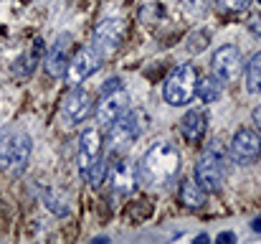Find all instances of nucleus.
Here are the masks:
<instances>
[{"label": "nucleus", "mask_w": 261, "mask_h": 244, "mask_svg": "<svg viewBox=\"0 0 261 244\" xmlns=\"http://www.w3.org/2000/svg\"><path fill=\"white\" fill-rule=\"evenodd\" d=\"M180 173V150L173 143H155L137 163V178L147 186H168Z\"/></svg>", "instance_id": "nucleus-1"}, {"label": "nucleus", "mask_w": 261, "mask_h": 244, "mask_svg": "<svg viewBox=\"0 0 261 244\" xmlns=\"http://www.w3.org/2000/svg\"><path fill=\"white\" fill-rule=\"evenodd\" d=\"M195 181L211 193L218 191L226 181V150L221 143H211L195 163Z\"/></svg>", "instance_id": "nucleus-2"}, {"label": "nucleus", "mask_w": 261, "mask_h": 244, "mask_svg": "<svg viewBox=\"0 0 261 244\" xmlns=\"http://www.w3.org/2000/svg\"><path fill=\"white\" fill-rule=\"evenodd\" d=\"M31 161V138L23 130L8 127L0 135V168L10 173H23Z\"/></svg>", "instance_id": "nucleus-3"}, {"label": "nucleus", "mask_w": 261, "mask_h": 244, "mask_svg": "<svg viewBox=\"0 0 261 244\" xmlns=\"http://www.w3.org/2000/svg\"><path fill=\"white\" fill-rule=\"evenodd\" d=\"M195 84H198V69L193 64H182L168 77L163 86V97L170 107H185L195 97Z\"/></svg>", "instance_id": "nucleus-4"}, {"label": "nucleus", "mask_w": 261, "mask_h": 244, "mask_svg": "<svg viewBox=\"0 0 261 244\" xmlns=\"http://www.w3.org/2000/svg\"><path fill=\"white\" fill-rule=\"evenodd\" d=\"M140 132H142V112L127 109L112 125H107V143H109L112 153H122L140 138Z\"/></svg>", "instance_id": "nucleus-5"}, {"label": "nucleus", "mask_w": 261, "mask_h": 244, "mask_svg": "<svg viewBox=\"0 0 261 244\" xmlns=\"http://www.w3.org/2000/svg\"><path fill=\"white\" fill-rule=\"evenodd\" d=\"M101 61H104V56L89 43V46L79 49V51L69 59V66H66V74H64V77H66V81H69L71 86H79L87 77H91V74L101 66Z\"/></svg>", "instance_id": "nucleus-6"}, {"label": "nucleus", "mask_w": 261, "mask_h": 244, "mask_svg": "<svg viewBox=\"0 0 261 244\" xmlns=\"http://www.w3.org/2000/svg\"><path fill=\"white\" fill-rule=\"evenodd\" d=\"M211 69H213V74L223 81V84H226V81H236L241 77V72H244L241 49H239V46H231V43L216 49V54H213V59H211Z\"/></svg>", "instance_id": "nucleus-7"}, {"label": "nucleus", "mask_w": 261, "mask_h": 244, "mask_svg": "<svg viewBox=\"0 0 261 244\" xmlns=\"http://www.w3.org/2000/svg\"><path fill=\"white\" fill-rule=\"evenodd\" d=\"M122 38H124V23H122L119 18H104V20L94 28L91 46L107 59V56H112V54L119 49Z\"/></svg>", "instance_id": "nucleus-8"}, {"label": "nucleus", "mask_w": 261, "mask_h": 244, "mask_svg": "<svg viewBox=\"0 0 261 244\" xmlns=\"http://www.w3.org/2000/svg\"><path fill=\"white\" fill-rule=\"evenodd\" d=\"M91 92L82 89V86H71V92L61 99V115L66 122H84L91 109H94V102H91Z\"/></svg>", "instance_id": "nucleus-9"}, {"label": "nucleus", "mask_w": 261, "mask_h": 244, "mask_svg": "<svg viewBox=\"0 0 261 244\" xmlns=\"http://www.w3.org/2000/svg\"><path fill=\"white\" fill-rule=\"evenodd\" d=\"M231 158L241 165H249V163L259 161L261 158V135L256 130H239L231 140Z\"/></svg>", "instance_id": "nucleus-10"}, {"label": "nucleus", "mask_w": 261, "mask_h": 244, "mask_svg": "<svg viewBox=\"0 0 261 244\" xmlns=\"http://www.w3.org/2000/svg\"><path fill=\"white\" fill-rule=\"evenodd\" d=\"M107 183L112 188V193L117 196H124L135 188V181H137V168L127 158H114L112 165H107Z\"/></svg>", "instance_id": "nucleus-11"}, {"label": "nucleus", "mask_w": 261, "mask_h": 244, "mask_svg": "<svg viewBox=\"0 0 261 244\" xmlns=\"http://www.w3.org/2000/svg\"><path fill=\"white\" fill-rule=\"evenodd\" d=\"M129 109V94L119 86V89H114V92H107V94H101V102L96 104V122L101 125V127H107V125H112L119 115H124Z\"/></svg>", "instance_id": "nucleus-12"}, {"label": "nucleus", "mask_w": 261, "mask_h": 244, "mask_svg": "<svg viewBox=\"0 0 261 244\" xmlns=\"http://www.w3.org/2000/svg\"><path fill=\"white\" fill-rule=\"evenodd\" d=\"M101 158V135L99 130H84L79 135V145H76V163H79V170L82 175L87 173L94 163Z\"/></svg>", "instance_id": "nucleus-13"}, {"label": "nucleus", "mask_w": 261, "mask_h": 244, "mask_svg": "<svg viewBox=\"0 0 261 244\" xmlns=\"http://www.w3.org/2000/svg\"><path fill=\"white\" fill-rule=\"evenodd\" d=\"M69 59H71V36L69 33H61L54 41V46H51V51L46 56V72H48V77H64L66 74V66H69Z\"/></svg>", "instance_id": "nucleus-14"}, {"label": "nucleus", "mask_w": 261, "mask_h": 244, "mask_svg": "<svg viewBox=\"0 0 261 244\" xmlns=\"http://www.w3.org/2000/svg\"><path fill=\"white\" fill-rule=\"evenodd\" d=\"M205 127H208V117H205V112H200V109H190V112L180 120V132H182V138H185L188 143H193V145L203 140Z\"/></svg>", "instance_id": "nucleus-15"}, {"label": "nucleus", "mask_w": 261, "mask_h": 244, "mask_svg": "<svg viewBox=\"0 0 261 244\" xmlns=\"http://www.w3.org/2000/svg\"><path fill=\"white\" fill-rule=\"evenodd\" d=\"M223 94V81L218 79L216 74H208V77H198V84H195V97L205 104L211 102H218Z\"/></svg>", "instance_id": "nucleus-16"}, {"label": "nucleus", "mask_w": 261, "mask_h": 244, "mask_svg": "<svg viewBox=\"0 0 261 244\" xmlns=\"http://www.w3.org/2000/svg\"><path fill=\"white\" fill-rule=\"evenodd\" d=\"M205 196H208V191H205L195 178L180 183V204H182V206H188V209H198V206L205 204Z\"/></svg>", "instance_id": "nucleus-17"}, {"label": "nucleus", "mask_w": 261, "mask_h": 244, "mask_svg": "<svg viewBox=\"0 0 261 244\" xmlns=\"http://www.w3.org/2000/svg\"><path fill=\"white\" fill-rule=\"evenodd\" d=\"M246 89L251 94L261 92V51H256L249 59V64H246Z\"/></svg>", "instance_id": "nucleus-18"}, {"label": "nucleus", "mask_w": 261, "mask_h": 244, "mask_svg": "<svg viewBox=\"0 0 261 244\" xmlns=\"http://www.w3.org/2000/svg\"><path fill=\"white\" fill-rule=\"evenodd\" d=\"M211 5H213V0H182V10L188 15H195V18L205 15L211 10Z\"/></svg>", "instance_id": "nucleus-19"}, {"label": "nucleus", "mask_w": 261, "mask_h": 244, "mask_svg": "<svg viewBox=\"0 0 261 244\" xmlns=\"http://www.w3.org/2000/svg\"><path fill=\"white\" fill-rule=\"evenodd\" d=\"M251 3H254V0H216V5H218L223 13H231V15L246 13V10L251 8Z\"/></svg>", "instance_id": "nucleus-20"}, {"label": "nucleus", "mask_w": 261, "mask_h": 244, "mask_svg": "<svg viewBox=\"0 0 261 244\" xmlns=\"http://www.w3.org/2000/svg\"><path fill=\"white\" fill-rule=\"evenodd\" d=\"M205 38H208V33H205V31H200V33H198V43H195V38H190V41H193V43H190V51H195V54H198L200 49H205V43H208Z\"/></svg>", "instance_id": "nucleus-21"}, {"label": "nucleus", "mask_w": 261, "mask_h": 244, "mask_svg": "<svg viewBox=\"0 0 261 244\" xmlns=\"http://www.w3.org/2000/svg\"><path fill=\"white\" fill-rule=\"evenodd\" d=\"M122 86V81L119 79H107V84L101 86V94H107V92H114V89H119Z\"/></svg>", "instance_id": "nucleus-22"}, {"label": "nucleus", "mask_w": 261, "mask_h": 244, "mask_svg": "<svg viewBox=\"0 0 261 244\" xmlns=\"http://www.w3.org/2000/svg\"><path fill=\"white\" fill-rule=\"evenodd\" d=\"M249 31H251V33H256V36L261 38V15H259V18H251V20H249Z\"/></svg>", "instance_id": "nucleus-23"}, {"label": "nucleus", "mask_w": 261, "mask_h": 244, "mask_svg": "<svg viewBox=\"0 0 261 244\" xmlns=\"http://www.w3.org/2000/svg\"><path fill=\"white\" fill-rule=\"evenodd\" d=\"M251 120H254V125H256V130L261 132V107H256L254 112H251Z\"/></svg>", "instance_id": "nucleus-24"}, {"label": "nucleus", "mask_w": 261, "mask_h": 244, "mask_svg": "<svg viewBox=\"0 0 261 244\" xmlns=\"http://www.w3.org/2000/svg\"><path fill=\"white\" fill-rule=\"evenodd\" d=\"M233 239H236L233 234H221V237H218V242H233Z\"/></svg>", "instance_id": "nucleus-25"}, {"label": "nucleus", "mask_w": 261, "mask_h": 244, "mask_svg": "<svg viewBox=\"0 0 261 244\" xmlns=\"http://www.w3.org/2000/svg\"><path fill=\"white\" fill-rule=\"evenodd\" d=\"M251 229H254V232H256V229H259V232H261V219H256V221H254V224H251Z\"/></svg>", "instance_id": "nucleus-26"}]
</instances>
